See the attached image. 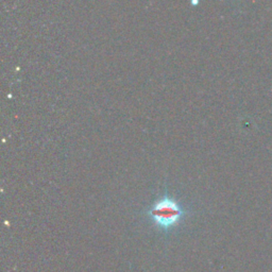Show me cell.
<instances>
[{
    "instance_id": "1",
    "label": "cell",
    "mask_w": 272,
    "mask_h": 272,
    "mask_svg": "<svg viewBox=\"0 0 272 272\" xmlns=\"http://www.w3.org/2000/svg\"><path fill=\"white\" fill-rule=\"evenodd\" d=\"M190 213L191 210L178 198L169 195L167 189L144 212L145 216L155 227L166 233L178 226Z\"/></svg>"
}]
</instances>
